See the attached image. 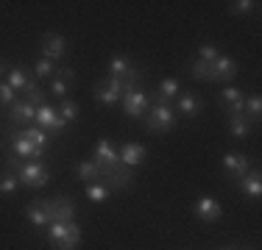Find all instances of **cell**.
Instances as JSON below:
<instances>
[{"instance_id": "9a60e30c", "label": "cell", "mask_w": 262, "mask_h": 250, "mask_svg": "<svg viewBox=\"0 0 262 250\" xmlns=\"http://www.w3.org/2000/svg\"><path fill=\"white\" fill-rule=\"evenodd\" d=\"M237 189H240L243 197L259 200V195H262V172H259V167H251L246 178L237 181Z\"/></svg>"}, {"instance_id": "1f68e13d", "label": "cell", "mask_w": 262, "mask_h": 250, "mask_svg": "<svg viewBox=\"0 0 262 250\" xmlns=\"http://www.w3.org/2000/svg\"><path fill=\"white\" fill-rule=\"evenodd\" d=\"M109 195H112V192L106 189L103 184H86V197H90L92 203H103Z\"/></svg>"}, {"instance_id": "d4e9b609", "label": "cell", "mask_w": 262, "mask_h": 250, "mask_svg": "<svg viewBox=\"0 0 262 250\" xmlns=\"http://www.w3.org/2000/svg\"><path fill=\"white\" fill-rule=\"evenodd\" d=\"M56 70H59V64L42 56V59H39V61H36V64H34V70H31V72H34V78H36V81H45V78L51 81L53 75H56Z\"/></svg>"}, {"instance_id": "4fadbf2b", "label": "cell", "mask_w": 262, "mask_h": 250, "mask_svg": "<svg viewBox=\"0 0 262 250\" xmlns=\"http://www.w3.org/2000/svg\"><path fill=\"white\" fill-rule=\"evenodd\" d=\"M201 109H204V100L198 97L195 92H182V95L176 97V103H173L176 117H184V120H192Z\"/></svg>"}, {"instance_id": "277c9868", "label": "cell", "mask_w": 262, "mask_h": 250, "mask_svg": "<svg viewBox=\"0 0 262 250\" xmlns=\"http://www.w3.org/2000/svg\"><path fill=\"white\" fill-rule=\"evenodd\" d=\"M48 214V225L51 222H76V200L73 197H53V200H42Z\"/></svg>"}, {"instance_id": "52a82bcc", "label": "cell", "mask_w": 262, "mask_h": 250, "mask_svg": "<svg viewBox=\"0 0 262 250\" xmlns=\"http://www.w3.org/2000/svg\"><path fill=\"white\" fill-rule=\"evenodd\" d=\"M123 92H126V86H123L120 78H112V75H106L103 81H98L95 89H92V95H95V100L101 106H115L120 103Z\"/></svg>"}, {"instance_id": "74e56055", "label": "cell", "mask_w": 262, "mask_h": 250, "mask_svg": "<svg viewBox=\"0 0 262 250\" xmlns=\"http://www.w3.org/2000/svg\"><path fill=\"white\" fill-rule=\"evenodd\" d=\"M246 250H251V247H246Z\"/></svg>"}, {"instance_id": "3957f363", "label": "cell", "mask_w": 262, "mask_h": 250, "mask_svg": "<svg viewBox=\"0 0 262 250\" xmlns=\"http://www.w3.org/2000/svg\"><path fill=\"white\" fill-rule=\"evenodd\" d=\"M142 122H145V128L151 131V134H170L173 125H176V111H173V106L154 103Z\"/></svg>"}, {"instance_id": "e575fe53", "label": "cell", "mask_w": 262, "mask_h": 250, "mask_svg": "<svg viewBox=\"0 0 262 250\" xmlns=\"http://www.w3.org/2000/svg\"><path fill=\"white\" fill-rule=\"evenodd\" d=\"M17 97H20V95H17V92L11 89L9 84H6V81H0V106H6V109H9V106L14 103Z\"/></svg>"}, {"instance_id": "44dd1931", "label": "cell", "mask_w": 262, "mask_h": 250, "mask_svg": "<svg viewBox=\"0 0 262 250\" xmlns=\"http://www.w3.org/2000/svg\"><path fill=\"white\" fill-rule=\"evenodd\" d=\"M17 134H20L23 139L34 142V145H36V147H42V150H48V145H51V139H53L51 134H45V131L36 128V125H31V128H17Z\"/></svg>"}, {"instance_id": "d6986e66", "label": "cell", "mask_w": 262, "mask_h": 250, "mask_svg": "<svg viewBox=\"0 0 262 250\" xmlns=\"http://www.w3.org/2000/svg\"><path fill=\"white\" fill-rule=\"evenodd\" d=\"M179 95H182V81H179V78H162V84L157 89V103L173 106Z\"/></svg>"}, {"instance_id": "836d02e7", "label": "cell", "mask_w": 262, "mask_h": 250, "mask_svg": "<svg viewBox=\"0 0 262 250\" xmlns=\"http://www.w3.org/2000/svg\"><path fill=\"white\" fill-rule=\"evenodd\" d=\"M257 6H259L257 0H237V3H229V11L232 14H251Z\"/></svg>"}, {"instance_id": "83f0119b", "label": "cell", "mask_w": 262, "mask_h": 250, "mask_svg": "<svg viewBox=\"0 0 262 250\" xmlns=\"http://www.w3.org/2000/svg\"><path fill=\"white\" fill-rule=\"evenodd\" d=\"M20 189V181H17V175L11 170H3L0 172V195H14V192Z\"/></svg>"}, {"instance_id": "7c38bea8", "label": "cell", "mask_w": 262, "mask_h": 250, "mask_svg": "<svg viewBox=\"0 0 262 250\" xmlns=\"http://www.w3.org/2000/svg\"><path fill=\"white\" fill-rule=\"evenodd\" d=\"M237 72H240V67H237V61L232 56H217L212 61V81L215 84H229V81L237 78Z\"/></svg>"}, {"instance_id": "2e32d148", "label": "cell", "mask_w": 262, "mask_h": 250, "mask_svg": "<svg viewBox=\"0 0 262 250\" xmlns=\"http://www.w3.org/2000/svg\"><path fill=\"white\" fill-rule=\"evenodd\" d=\"M117 156H120V164H126V167H140L142 161L148 159V150L145 145H140V142H126L120 150H117Z\"/></svg>"}, {"instance_id": "6da1fadb", "label": "cell", "mask_w": 262, "mask_h": 250, "mask_svg": "<svg viewBox=\"0 0 262 250\" xmlns=\"http://www.w3.org/2000/svg\"><path fill=\"white\" fill-rule=\"evenodd\" d=\"M45 239L53 250H78L81 228L78 222H51L45 228Z\"/></svg>"}, {"instance_id": "ba28073f", "label": "cell", "mask_w": 262, "mask_h": 250, "mask_svg": "<svg viewBox=\"0 0 262 250\" xmlns=\"http://www.w3.org/2000/svg\"><path fill=\"white\" fill-rule=\"evenodd\" d=\"M36 128H42L45 134H51V136H59V134H64V128H67V122L59 117V109L51 103H45V106H39L36 109V120H34Z\"/></svg>"}, {"instance_id": "d590c367", "label": "cell", "mask_w": 262, "mask_h": 250, "mask_svg": "<svg viewBox=\"0 0 262 250\" xmlns=\"http://www.w3.org/2000/svg\"><path fill=\"white\" fill-rule=\"evenodd\" d=\"M6 72H9V64H6V61H3V59H0V81H3V78H6Z\"/></svg>"}, {"instance_id": "8fae6325", "label": "cell", "mask_w": 262, "mask_h": 250, "mask_svg": "<svg viewBox=\"0 0 262 250\" xmlns=\"http://www.w3.org/2000/svg\"><path fill=\"white\" fill-rule=\"evenodd\" d=\"M39 45H42V56L51 59V61H61L67 53H70V50H67V39L61 34H56V31H48V34L39 39Z\"/></svg>"}, {"instance_id": "5bb4252c", "label": "cell", "mask_w": 262, "mask_h": 250, "mask_svg": "<svg viewBox=\"0 0 262 250\" xmlns=\"http://www.w3.org/2000/svg\"><path fill=\"white\" fill-rule=\"evenodd\" d=\"M28 72H31V70H28L26 64H23V67H20V64H11L9 72H6V84H9L11 89L17 92V95H23V92H26L28 86L36 81L34 75H28Z\"/></svg>"}, {"instance_id": "7402d4cb", "label": "cell", "mask_w": 262, "mask_h": 250, "mask_svg": "<svg viewBox=\"0 0 262 250\" xmlns=\"http://www.w3.org/2000/svg\"><path fill=\"white\" fill-rule=\"evenodd\" d=\"M26 217H28V222L34 225V228H48V214H45L42 200H31V203L26 206Z\"/></svg>"}, {"instance_id": "e0dca14e", "label": "cell", "mask_w": 262, "mask_h": 250, "mask_svg": "<svg viewBox=\"0 0 262 250\" xmlns=\"http://www.w3.org/2000/svg\"><path fill=\"white\" fill-rule=\"evenodd\" d=\"M95 164H103V167H115V164H120V156H117V147L112 145L109 139H98V145L95 150H92V156H90Z\"/></svg>"}, {"instance_id": "4dcf8cb0", "label": "cell", "mask_w": 262, "mask_h": 250, "mask_svg": "<svg viewBox=\"0 0 262 250\" xmlns=\"http://www.w3.org/2000/svg\"><path fill=\"white\" fill-rule=\"evenodd\" d=\"M70 86H73V84H67L64 78H59V75H53V78H51V89H48V92H51L53 97L64 100L67 95H70Z\"/></svg>"}, {"instance_id": "30bf717a", "label": "cell", "mask_w": 262, "mask_h": 250, "mask_svg": "<svg viewBox=\"0 0 262 250\" xmlns=\"http://www.w3.org/2000/svg\"><path fill=\"white\" fill-rule=\"evenodd\" d=\"M221 167H223V172L229 175V181H234V184H237V181L246 178L248 170H251V159H248L246 153H237V150H232V153L223 156Z\"/></svg>"}, {"instance_id": "603a6c76", "label": "cell", "mask_w": 262, "mask_h": 250, "mask_svg": "<svg viewBox=\"0 0 262 250\" xmlns=\"http://www.w3.org/2000/svg\"><path fill=\"white\" fill-rule=\"evenodd\" d=\"M134 70V61L128 56H112L109 59V75L112 78H126V75Z\"/></svg>"}, {"instance_id": "8992f818", "label": "cell", "mask_w": 262, "mask_h": 250, "mask_svg": "<svg viewBox=\"0 0 262 250\" xmlns=\"http://www.w3.org/2000/svg\"><path fill=\"white\" fill-rule=\"evenodd\" d=\"M6 120H9L11 128H31L36 120V106H31L28 100L17 97L14 103L6 109Z\"/></svg>"}, {"instance_id": "4316f807", "label": "cell", "mask_w": 262, "mask_h": 250, "mask_svg": "<svg viewBox=\"0 0 262 250\" xmlns=\"http://www.w3.org/2000/svg\"><path fill=\"white\" fill-rule=\"evenodd\" d=\"M243 114L248 117L254 125L259 122V117H262V97L259 95H251V97H246V106H243Z\"/></svg>"}, {"instance_id": "ac0fdd59", "label": "cell", "mask_w": 262, "mask_h": 250, "mask_svg": "<svg viewBox=\"0 0 262 250\" xmlns=\"http://www.w3.org/2000/svg\"><path fill=\"white\" fill-rule=\"evenodd\" d=\"M221 103L226 106V117L243 114V106H246V95H243L237 86H223L221 92Z\"/></svg>"}, {"instance_id": "5b68a950", "label": "cell", "mask_w": 262, "mask_h": 250, "mask_svg": "<svg viewBox=\"0 0 262 250\" xmlns=\"http://www.w3.org/2000/svg\"><path fill=\"white\" fill-rule=\"evenodd\" d=\"M148 92H145V86H137V89H128V92H123V97H120V106H123V111H126V117H131V120H145V114H148Z\"/></svg>"}, {"instance_id": "9c48e42d", "label": "cell", "mask_w": 262, "mask_h": 250, "mask_svg": "<svg viewBox=\"0 0 262 250\" xmlns=\"http://www.w3.org/2000/svg\"><path fill=\"white\" fill-rule=\"evenodd\" d=\"M192 214H195L201 222L215 225V222H221V217H223V206L215 195H201L195 203H192Z\"/></svg>"}, {"instance_id": "7a4b0ae2", "label": "cell", "mask_w": 262, "mask_h": 250, "mask_svg": "<svg viewBox=\"0 0 262 250\" xmlns=\"http://www.w3.org/2000/svg\"><path fill=\"white\" fill-rule=\"evenodd\" d=\"M101 167V181L98 184H103L109 192H126L131 184H134V170L126 164H115V167Z\"/></svg>"}, {"instance_id": "484cf974", "label": "cell", "mask_w": 262, "mask_h": 250, "mask_svg": "<svg viewBox=\"0 0 262 250\" xmlns=\"http://www.w3.org/2000/svg\"><path fill=\"white\" fill-rule=\"evenodd\" d=\"M190 75L195 81H204V84H215V81H212V64H207V61H201V59H195L190 64Z\"/></svg>"}, {"instance_id": "f546056e", "label": "cell", "mask_w": 262, "mask_h": 250, "mask_svg": "<svg viewBox=\"0 0 262 250\" xmlns=\"http://www.w3.org/2000/svg\"><path fill=\"white\" fill-rule=\"evenodd\" d=\"M20 97H23V100H28V103H31V106H36V109H39V106H45V95H42V89H39V81H34V84H31Z\"/></svg>"}, {"instance_id": "ffe728a7", "label": "cell", "mask_w": 262, "mask_h": 250, "mask_svg": "<svg viewBox=\"0 0 262 250\" xmlns=\"http://www.w3.org/2000/svg\"><path fill=\"white\" fill-rule=\"evenodd\" d=\"M76 175L84 181V184H98V181H101V167H98L92 159H84V161L76 164Z\"/></svg>"}, {"instance_id": "f1b7e54d", "label": "cell", "mask_w": 262, "mask_h": 250, "mask_svg": "<svg viewBox=\"0 0 262 250\" xmlns=\"http://www.w3.org/2000/svg\"><path fill=\"white\" fill-rule=\"evenodd\" d=\"M59 117H61V120H64L67 125L76 122V120H78V103H76V100H70V97L61 100V106H59Z\"/></svg>"}, {"instance_id": "cb8c5ba5", "label": "cell", "mask_w": 262, "mask_h": 250, "mask_svg": "<svg viewBox=\"0 0 262 250\" xmlns=\"http://www.w3.org/2000/svg\"><path fill=\"white\" fill-rule=\"evenodd\" d=\"M251 128H254V122L248 120L246 114H234V117H229V134L232 136H248L251 134Z\"/></svg>"}, {"instance_id": "d6a6232c", "label": "cell", "mask_w": 262, "mask_h": 250, "mask_svg": "<svg viewBox=\"0 0 262 250\" xmlns=\"http://www.w3.org/2000/svg\"><path fill=\"white\" fill-rule=\"evenodd\" d=\"M217 56H221V50H217V45H212V42H204V45L198 47V59L207 61V64H212Z\"/></svg>"}, {"instance_id": "8d00e7d4", "label": "cell", "mask_w": 262, "mask_h": 250, "mask_svg": "<svg viewBox=\"0 0 262 250\" xmlns=\"http://www.w3.org/2000/svg\"><path fill=\"white\" fill-rule=\"evenodd\" d=\"M221 250H237L234 245H226V247H221Z\"/></svg>"}]
</instances>
